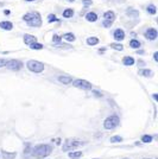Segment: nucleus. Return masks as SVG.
<instances>
[{"label":"nucleus","mask_w":158,"mask_h":159,"mask_svg":"<svg viewBox=\"0 0 158 159\" xmlns=\"http://www.w3.org/2000/svg\"><path fill=\"white\" fill-rule=\"evenodd\" d=\"M53 152V146L49 144H41L31 149L30 154L37 159H43L48 156H50Z\"/></svg>","instance_id":"nucleus-1"},{"label":"nucleus","mask_w":158,"mask_h":159,"mask_svg":"<svg viewBox=\"0 0 158 159\" xmlns=\"http://www.w3.org/2000/svg\"><path fill=\"white\" fill-rule=\"evenodd\" d=\"M22 19L28 24L30 27H41L42 26V15H39V12H29V13H25L22 17Z\"/></svg>","instance_id":"nucleus-2"},{"label":"nucleus","mask_w":158,"mask_h":159,"mask_svg":"<svg viewBox=\"0 0 158 159\" xmlns=\"http://www.w3.org/2000/svg\"><path fill=\"white\" fill-rule=\"evenodd\" d=\"M120 123V118L117 115V114H113V115H109L108 118H106L105 121H104V127L107 131H112V129H115Z\"/></svg>","instance_id":"nucleus-3"},{"label":"nucleus","mask_w":158,"mask_h":159,"mask_svg":"<svg viewBox=\"0 0 158 159\" xmlns=\"http://www.w3.org/2000/svg\"><path fill=\"white\" fill-rule=\"evenodd\" d=\"M86 144L84 141L82 140H77V139H68L67 141L63 144L62 146V150L64 152H68V151H71V150H75L77 147H81L83 145Z\"/></svg>","instance_id":"nucleus-4"},{"label":"nucleus","mask_w":158,"mask_h":159,"mask_svg":"<svg viewBox=\"0 0 158 159\" xmlns=\"http://www.w3.org/2000/svg\"><path fill=\"white\" fill-rule=\"evenodd\" d=\"M26 68L28 70H30L31 73H35V74H39L42 71H44L45 65L39 61H35V60H30L26 63Z\"/></svg>","instance_id":"nucleus-5"},{"label":"nucleus","mask_w":158,"mask_h":159,"mask_svg":"<svg viewBox=\"0 0 158 159\" xmlns=\"http://www.w3.org/2000/svg\"><path fill=\"white\" fill-rule=\"evenodd\" d=\"M73 86L75 88H79V89H83V90H92L93 89V84L88 82L87 80H82V78H77L75 81L71 82Z\"/></svg>","instance_id":"nucleus-6"},{"label":"nucleus","mask_w":158,"mask_h":159,"mask_svg":"<svg viewBox=\"0 0 158 159\" xmlns=\"http://www.w3.org/2000/svg\"><path fill=\"white\" fill-rule=\"evenodd\" d=\"M5 67L8 69V70H12V71H19L22 70L24 64H23L22 61L19 60H8L5 64Z\"/></svg>","instance_id":"nucleus-7"},{"label":"nucleus","mask_w":158,"mask_h":159,"mask_svg":"<svg viewBox=\"0 0 158 159\" xmlns=\"http://www.w3.org/2000/svg\"><path fill=\"white\" fill-rule=\"evenodd\" d=\"M144 37L146 38L147 40H151V42H153V40H156L158 37V32L157 30L155 29V27H149V29H146L145 32H144Z\"/></svg>","instance_id":"nucleus-8"},{"label":"nucleus","mask_w":158,"mask_h":159,"mask_svg":"<svg viewBox=\"0 0 158 159\" xmlns=\"http://www.w3.org/2000/svg\"><path fill=\"white\" fill-rule=\"evenodd\" d=\"M125 31L120 29V27H118V29H115V30L113 31V38H114V40L115 42H119L120 43L121 40H124L125 39Z\"/></svg>","instance_id":"nucleus-9"},{"label":"nucleus","mask_w":158,"mask_h":159,"mask_svg":"<svg viewBox=\"0 0 158 159\" xmlns=\"http://www.w3.org/2000/svg\"><path fill=\"white\" fill-rule=\"evenodd\" d=\"M84 19L87 20V22H89V23H95V22H98L99 19V15L96 12H93V11H90V12H87L86 15H84Z\"/></svg>","instance_id":"nucleus-10"},{"label":"nucleus","mask_w":158,"mask_h":159,"mask_svg":"<svg viewBox=\"0 0 158 159\" xmlns=\"http://www.w3.org/2000/svg\"><path fill=\"white\" fill-rule=\"evenodd\" d=\"M23 40H24V43H25V44L30 45V44H32V43L37 42V37H36V36H33V35H30V33H25V35L23 36Z\"/></svg>","instance_id":"nucleus-11"},{"label":"nucleus","mask_w":158,"mask_h":159,"mask_svg":"<svg viewBox=\"0 0 158 159\" xmlns=\"http://www.w3.org/2000/svg\"><path fill=\"white\" fill-rule=\"evenodd\" d=\"M0 29L4 31H11L13 29V23H11L10 20H2L0 22Z\"/></svg>","instance_id":"nucleus-12"},{"label":"nucleus","mask_w":158,"mask_h":159,"mask_svg":"<svg viewBox=\"0 0 158 159\" xmlns=\"http://www.w3.org/2000/svg\"><path fill=\"white\" fill-rule=\"evenodd\" d=\"M61 37H62V39H64L66 42H68V43H73V42L76 40V36L73 32H66V33H63V36H61Z\"/></svg>","instance_id":"nucleus-13"},{"label":"nucleus","mask_w":158,"mask_h":159,"mask_svg":"<svg viewBox=\"0 0 158 159\" xmlns=\"http://www.w3.org/2000/svg\"><path fill=\"white\" fill-rule=\"evenodd\" d=\"M58 82L63 84H70L73 82V77L71 76H68V75H60L57 77Z\"/></svg>","instance_id":"nucleus-14"},{"label":"nucleus","mask_w":158,"mask_h":159,"mask_svg":"<svg viewBox=\"0 0 158 159\" xmlns=\"http://www.w3.org/2000/svg\"><path fill=\"white\" fill-rule=\"evenodd\" d=\"M126 15H128V17H131V18H138L139 15H140V13H139V11L138 10H135V8L133 7H127L126 8Z\"/></svg>","instance_id":"nucleus-15"},{"label":"nucleus","mask_w":158,"mask_h":159,"mask_svg":"<svg viewBox=\"0 0 158 159\" xmlns=\"http://www.w3.org/2000/svg\"><path fill=\"white\" fill-rule=\"evenodd\" d=\"M135 63V60L133 57H131V56H125L122 58V64L126 65V67H132Z\"/></svg>","instance_id":"nucleus-16"},{"label":"nucleus","mask_w":158,"mask_h":159,"mask_svg":"<svg viewBox=\"0 0 158 159\" xmlns=\"http://www.w3.org/2000/svg\"><path fill=\"white\" fill-rule=\"evenodd\" d=\"M115 18H117V15H115L114 11H111V10H109V11H106L105 13H104V19H108V20L114 22Z\"/></svg>","instance_id":"nucleus-17"},{"label":"nucleus","mask_w":158,"mask_h":159,"mask_svg":"<svg viewBox=\"0 0 158 159\" xmlns=\"http://www.w3.org/2000/svg\"><path fill=\"white\" fill-rule=\"evenodd\" d=\"M74 15H75V12H74V10L73 8H66L64 11H63V13H62V17L63 18H73L74 17Z\"/></svg>","instance_id":"nucleus-18"},{"label":"nucleus","mask_w":158,"mask_h":159,"mask_svg":"<svg viewBox=\"0 0 158 159\" xmlns=\"http://www.w3.org/2000/svg\"><path fill=\"white\" fill-rule=\"evenodd\" d=\"M139 75L144 76V77H152L153 76V71L150 69H139Z\"/></svg>","instance_id":"nucleus-19"},{"label":"nucleus","mask_w":158,"mask_h":159,"mask_svg":"<svg viewBox=\"0 0 158 159\" xmlns=\"http://www.w3.org/2000/svg\"><path fill=\"white\" fill-rule=\"evenodd\" d=\"M2 158L4 159H15L17 157V152H8V151H2Z\"/></svg>","instance_id":"nucleus-20"},{"label":"nucleus","mask_w":158,"mask_h":159,"mask_svg":"<svg viewBox=\"0 0 158 159\" xmlns=\"http://www.w3.org/2000/svg\"><path fill=\"white\" fill-rule=\"evenodd\" d=\"M128 44H130V48H132V49H139V48L142 46L140 40H138V39H135V38H132Z\"/></svg>","instance_id":"nucleus-21"},{"label":"nucleus","mask_w":158,"mask_h":159,"mask_svg":"<svg viewBox=\"0 0 158 159\" xmlns=\"http://www.w3.org/2000/svg\"><path fill=\"white\" fill-rule=\"evenodd\" d=\"M99 42H100V40H99V38H98V37H88V38H87V40H86L87 45H89V46L98 45Z\"/></svg>","instance_id":"nucleus-22"},{"label":"nucleus","mask_w":158,"mask_h":159,"mask_svg":"<svg viewBox=\"0 0 158 159\" xmlns=\"http://www.w3.org/2000/svg\"><path fill=\"white\" fill-rule=\"evenodd\" d=\"M146 12L149 13V15H156L157 13V7H156V5L155 4H150V5H147L146 6Z\"/></svg>","instance_id":"nucleus-23"},{"label":"nucleus","mask_w":158,"mask_h":159,"mask_svg":"<svg viewBox=\"0 0 158 159\" xmlns=\"http://www.w3.org/2000/svg\"><path fill=\"white\" fill-rule=\"evenodd\" d=\"M68 156H69L70 159H80L83 156V153L80 151H73V152H70Z\"/></svg>","instance_id":"nucleus-24"},{"label":"nucleus","mask_w":158,"mask_h":159,"mask_svg":"<svg viewBox=\"0 0 158 159\" xmlns=\"http://www.w3.org/2000/svg\"><path fill=\"white\" fill-rule=\"evenodd\" d=\"M111 48L114 49V50H117V51H122L124 50V45L120 44L119 42H115V43H112L111 44Z\"/></svg>","instance_id":"nucleus-25"},{"label":"nucleus","mask_w":158,"mask_h":159,"mask_svg":"<svg viewBox=\"0 0 158 159\" xmlns=\"http://www.w3.org/2000/svg\"><path fill=\"white\" fill-rule=\"evenodd\" d=\"M46 20H48V23L51 24V23H57L58 22V19H57V17L53 15V13H50V15L46 17Z\"/></svg>","instance_id":"nucleus-26"},{"label":"nucleus","mask_w":158,"mask_h":159,"mask_svg":"<svg viewBox=\"0 0 158 159\" xmlns=\"http://www.w3.org/2000/svg\"><path fill=\"white\" fill-rule=\"evenodd\" d=\"M32 49V50H42L44 46H43V44H41V43H38V42H35V43H32V44H30L29 45Z\"/></svg>","instance_id":"nucleus-27"},{"label":"nucleus","mask_w":158,"mask_h":159,"mask_svg":"<svg viewBox=\"0 0 158 159\" xmlns=\"http://www.w3.org/2000/svg\"><path fill=\"white\" fill-rule=\"evenodd\" d=\"M152 136H149V134H144L143 136H142V143H144V144H149V143H151L152 141Z\"/></svg>","instance_id":"nucleus-28"},{"label":"nucleus","mask_w":158,"mask_h":159,"mask_svg":"<svg viewBox=\"0 0 158 159\" xmlns=\"http://www.w3.org/2000/svg\"><path fill=\"white\" fill-rule=\"evenodd\" d=\"M113 23H114V22H112V20L104 19V20H102V26H104V27H107V29H109V27L113 25Z\"/></svg>","instance_id":"nucleus-29"},{"label":"nucleus","mask_w":158,"mask_h":159,"mask_svg":"<svg viewBox=\"0 0 158 159\" xmlns=\"http://www.w3.org/2000/svg\"><path fill=\"white\" fill-rule=\"evenodd\" d=\"M109 141L113 143V144H114V143H121V141H122V138H121L120 136H114L109 139Z\"/></svg>","instance_id":"nucleus-30"},{"label":"nucleus","mask_w":158,"mask_h":159,"mask_svg":"<svg viewBox=\"0 0 158 159\" xmlns=\"http://www.w3.org/2000/svg\"><path fill=\"white\" fill-rule=\"evenodd\" d=\"M58 43H62V37L58 36V35H53V44H58Z\"/></svg>","instance_id":"nucleus-31"},{"label":"nucleus","mask_w":158,"mask_h":159,"mask_svg":"<svg viewBox=\"0 0 158 159\" xmlns=\"http://www.w3.org/2000/svg\"><path fill=\"white\" fill-rule=\"evenodd\" d=\"M82 5L84 7H88L93 5V0H82Z\"/></svg>","instance_id":"nucleus-32"},{"label":"nucleus","mask_w":158,"mask_h":159,"mask_svg":"<svg viewBox=\"0 0 158 159\" xmlns=\"http://www.w3.org/2000/svg\"><path fill=\"white\" fill-rule=\"evenodd\" d=\"M6 62H7V60H5V58H0V68H4V67H5V64H6Z\"/></svg>","instance_id":"nucleus-33"},{"label":"nucleus","mask_w":158,"mask_h":159,"mask_svg":"<svg viewBox=\"0 0 158 159\" xmlns=\"http://www.w3.org/2000/svg\"><path fill=\"white\" fill-rule=\"evenodd\" d=\"M153 61H155V62H158V52H157V51L153 53Z\"/></svg>","instance_id":"nucleus-34"},{"label":"nucleus","mask_w":158,"mask_h":159,"mask_svg":"<svg viewBox=\"0 0 158 159\" xmlns=\"http://www.w3.org/2000/svg\"><path fill=\"white\" fill-rule=\"evenodd\" d=\"M152 98H153V100H155V101H157V100H158V95H157V94H153V95H152Z\"/></svg>","instance_id":"nucleus-35"},{"label":"nucleus","mask_w":158,"mask_h":159,"mask_svg":"<svg viewBox=\"0 0 158 159\" xmlns=\"http://www.w3.org/2000/svg\"><path fill=\"white\" fill-rule=\"evenodd\" d=\"M106 51V49L104 48V49H99V53H104Z\"/></svg>","instance_id":"nucleus-36"},{"label":"nucleus","mask_w":158,"mask_h":159,"mask_svg":"<svg viewBox=\"0 0 158 159\" xmlns=\"http://www.w3.org/2000/svg\"><path fill=\"white\" fill-rule=\"evenodd\" d=\"M10 13H11V12H10V11H8V10H4V15H10Z\"/></svg>","instance_id":"nucleus-37"},{"label":"nucleus","mask_w":158,"mask_h":159,"mask_svg":"<svg viewBox=\"0 0 158 159\" xmlns=\"http://www.w3.org/2000/svg\"><path fill=\"white\" fill-rule=\"evenodd\" d=\"M94 94H95L96 96H102V94H101V93H98V91H94Z\"/></svg>","instance_id":"nucleus-38"},{"label":"nucleus","mask_w":158,"mask_h":159,"mask_svg":"<svg viewBox=\"0 0 158 159\" xmlns=\"http://www.w3.org/2000/svg\"><path fill=\"white\" fill-rule=\"evenodd\" d=\"M137 53H138V55H139V53H140V55H143L144 51H143V50H138V51H137Z\"/></svg>","instance_id":"nucleus-39"},{"label":"nucleus","mask_w":158,"mask_h":159,"mask_svg":"<svg viewBox=\"0 0 158 159\" xmlns=\"http://www.w3.org/2000/svg\"><path fill=\"white\" fill-rule=\"evenodd\" d=\"M26 2H32V1H36V0H25Z\"/></svg>","instance_id":"nucleus-40"},{"label":"nucleus","mask_w":158,"mask_h":159,"mask_svg":"<svg viewBox=\"0 0 158 159\" xmlns=\"http://www.w3.org/2000/svg\"><path fill=\"white\" fill-rule=\"evenodd\" d=\"M68 2H74V1H75V0H67Z\"/></svg>","instance_id":"nucleus-41"},{"label":"nucleus","mask_w":158,"mask_h":159,"mask_svg":"<svg viewBox=\"0 0 158 159\" xmlns=\"http://www.w3.org/2000/svg\"><path fill=\"white\" fill-rule=\"evenodd\" d=\"M143 159H150V158H143Z\"/></svg>","instance_id":"nucleus-42"},{"label":"nucleus","mask_w":158,"mask_h":159,"mask_svg":"<svg viewBox=\"0 0 158 159\" xmlns=\"http://www.w3.org/2000/svg\"><path fill=\"white\" fill-rule=\"evenodd\" d=\"M124 159H130V158H124Z\"/></svg>","instance_id":"nucleus-43"}]
</instances>
